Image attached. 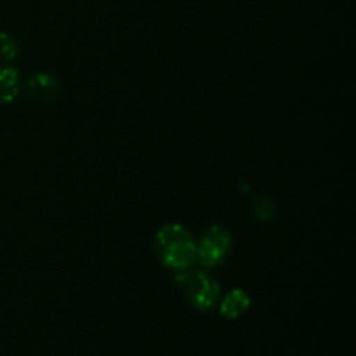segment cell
Wrapping results in <instances>:
<instances>
[{
	"mask_svg": "<svg viewBox=\"0 0 356 356\" xmlns=\"http://www.w3.org/2000/svg\"><path fill=\"white\" fill-rule=\"evenodd\" d=\"M174 282L198 309H211L219 298V284L204 271L183 270L176 275Z\"/></svg>",
	"mask_w": 356,
	"mask_h": 356,
	"instance_id": "7a4b0ae2",
	"label": "cell"
},
{
	"mask_svg": "<svg viewBox=\"0 0 356 356\" xmlns=\"http://www.w3.org/2000/svg\"><path fill=\"white\" fill-rule=\"evenodd\" d=\"M232 236L222 226H211L197 243V261L205 268H214L228 256Z\"/></svg>",
	"mask_w": 356,
	"mask_h": 356,
	"instance_id": "3957f363",
	"label": "cell"
},
{
	"mask_svg": "<svg viewBox=\"0 0 356 356\" xmlns=\"http://www.w3.org/2000/svg\"><path fill=\"white\" fill-rule=\"evenodd\" d=\"M28 94L37 101H51L58 96L59 83L51 73H37L28 80Z\"/></svg>",
	"mask_w": 356,
	"mask_h": 356,
	"instance_id": "277c9868",
	"label": "cell"
},
{
	"mask_svg": "<svg viewBox=\"0 0 356 356\" xmlns=\"http://www.w3.org/2000/svg\"><path fill=\"white\" fill-rule=\"evenodd\" d=\"M250 306V298L247 292L235 289V291L229 292L225 298V301L221 302V315L225 318H238L240 315L249 309Z\"/></svg>",
	"mask_w": 356,
	"mask_h": 356,
	"instance_id": "8992f818",
	"label": "cell"
},
{
	"mask_svg": "<svg viewBox=\"0 0 356 356\" xmlns=\"http://www.w3.org/2000/svg\"><path fill=\"white\" fill-rule=\"evenodd\" d=\"M17 52H19V45L14 40L13 35L0 31V61H14L17 58Z\"/></svg>",
	"mask_w": 356,
	"mask_h": 356,
	"instance_id": "52a82bcc",
	"label": "cell"
},
{
	"mask_svg": "<svg viewBox=\"0 0 356 356\" xmlns=\"http://www.w3.org/2000/svg\"><path fill=\"white\" fill-rule=\"evenodd\" d=\"M155 250L163 266L170 270H190L197 263V242L184 226L169 222L155 236Z\"/></svg>",
	"mask_w": 356,
	"mask_h": 356,
	"instance_id": "6da1fadb",
	"label": "cell"
},
{
	"mask_svg": "<svg viewBox=\"0 0 356 356\" xmlns=\"http://www.w3.org/2000/svg\"><path fill=\"white\" fill-rule=\"evenodd\" d=\"M19 94V73L10 66L0 65V104H9Z\"/></svg>",
	"mask_w": 356,
	"mask_h": 356,
	"instance_id": "5b68a950",
	"label": "cell"
}]
</instances>
